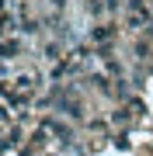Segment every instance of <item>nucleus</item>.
I'll return each mask as SVG.
<instances>
[]
</instances>
